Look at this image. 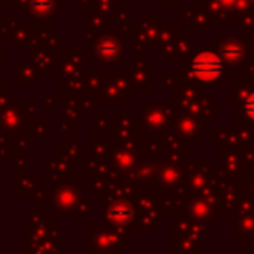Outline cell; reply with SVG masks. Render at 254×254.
<instances>
[{
    "mask_svg": "<svg viewBox=\"0 0 254 254\" xmlns=\"http://www.w3.org/2000/svg\"><path fill=\"white\" fill-rule=\"evenodd\" d=\"M195 77L204 82H211L221 73V60L212 53H202L191 63Z\"/></svg>",
    "mask_w": 254,
    "mask_h": 254,
    "instance_id": "cell-1",
    "label": "cell"
},
{
    "mask_svg": "<svg viewBox=\"0 0 254 254\" xmlns=\"http://www.w3.org/2000/svg\"><path fill=\"white\" fill-rule=\"evenodd\" d=\"M246 113L251 117V119L254 120V94H251L249 99H247V103H246Z\"/></svg>",
    "mask_w": 254,
    "mask_h": 254,
    "instance_id": "cell-2",
    "label": "cell"
}]
</instances>
